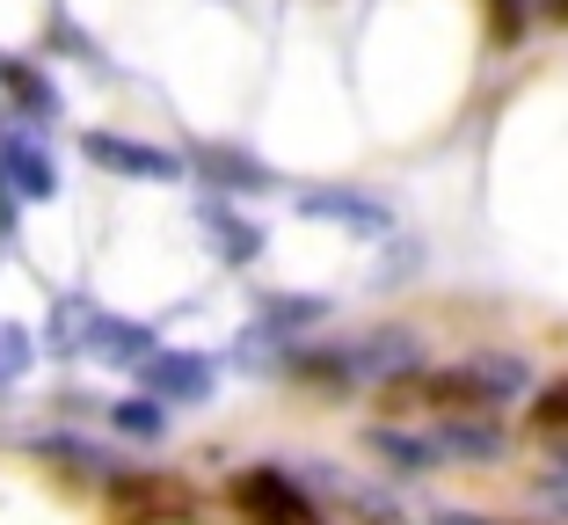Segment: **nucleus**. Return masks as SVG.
I'll use <instances>...</instances> for the list:
<instances>
[{"mask_svg": "<svg viewBox=\"0 0 568 525\" xmlns=\"http://www.w3.org/2000/svg\"><path fill=\"white\" fill-rule=\"evenodd\" d=\"M386 394H394V408H452V416H481V408L525 394V365H518V357H467V365H445V373L408 365V373L386 380Z\"/></svg>", "mask_w": 568, "mask_h": 525, "instance_id": "nucleus-1", "label": "nucleus"}, {"mask_svg": "<svg viewBox=\"0 0 568 525\" xmlns=\"http://www.w3.org/2000/svg\"><path fill=\"white\" fill-rule=\"evenodd\" d=\"M372 453L379 460H394V467H402V475H423V467H445V460H496L503 453V424L496 416H452V424H437V431H379L372 424Z\"/></svg>", "mask_w": 568, "mask_h": 525, "instance_id": "nucleus-2", "label": "nucleus"}, {"mask_svg": "<svg viewBox=\"0 0 568 525\" xmlns=\"http://www.w3.org/2000/svg\"><path fill=\"white\" fill-rule=\"evenodd\" d=\"M51 343H59V351H81V357H110V365H139V357L153 351V336L139 322H118V314L81 306V300H67L51 314Z\"/></svg>", "mask_w": 568, "mask_h": 525, "instance_id": "nucleus-3", "label": "nucleus"}, {"mask_svg": "<svg viewBox=\"0 0 568 525\" xmlns=\"http://www.w3.org/2000/svg\"><path fill=\"white\" fill-rule=\"evenodd\" d=\"M81 147H88L95 169L132 175V183H175V175H183V161H175L168 147H146V139H124V132H88Z\"/></svg>", "mask_w": 568, "mask_h": 525, "instance_id": "nucleus-4", "label": "nucleus"}, {"mask_svg": "<svg viewBox=\"0 0 568 525\" xmlns=\"http://www.w3.org/2000/svg\"><path fill=\"white\" fill-rule=\"evenodd\" d=\"M234 496H241V511H248V518H263V525H321L314 504H306V489H300L292 475H277V467H255V475H241Z\"/></svg>", "mask_w": 568, "mask_h": 525, "instance_id": "nucleus-5", "label": "nucleus"}, {"mask_svg": "<svg viewBox=\"0 0 568 525\" xmlns=\"http://www.w3.org/2000/svg\"><path fill=\"white\" fill-rule=\"evenodd\" d=\"M0 190L8 198H30V204L59 198V169H51V153L30 132H0Z\"/></svg>", "mask_w": 568, "mask_h": 525, "instance_id": "nucleus-6", "label": "nucleus"}, {"mask_svg": "<svg viewBox=\"0 0 568 525\" xmlns=\"http://www.w3.org/2000/svg\"><path fill=\"white\" fill-rule=\"evenodd\" d=\"M335 365H343V380H394L416 365V336L408 329H379L365 343H335Z\"/></svg>", "mask_w": 568, "mask_h": 525, "instance_id": "nucleus-7", "label": "nucleus"}, {"mask_svg": "<svg viewBox=\"0 0 568 525\" xmlns=\"http://www.w3.org/2000/svg\"><path fill=\"white\" fill-rule=\"evenodd\" d=\"M139 373H146V387L168 394V402H204V394H212V365H204V357H183V351H146Z\"/></svg>", "mask_w": 568, "mask_h": 525, "instance_id": "nucleus-8", "label": "nucleus"}, {"mask_svg": "<svg viewBox=\"0 0 568 525\" xmlns=\"http://www.w3.org/2000/svg\"><path fill=\"white\" fill-rule=\"evenodd\" d=\"M300 212H314V220H343L351 234H386V220H394L379 198H357V190H306Z\"/></svg>", "mask_w": 568, "mask_h": 525, "instance_id": "nucleus-9", "label": "nucleus"}, {"mask_svg": "<svg viewBox=\"0 0 568 525\" xmlns=\"http://www.w3.org/2000/svg\"><path fill=\"white\" fill-rule=\"evenodd\" d=\"M197 169L212 175L219 190H263V183H270L263 161H248V153H226V147H204V153H197Z\"/></svg>", "mask_w": 568, "mask_h": 525, "instance_id": "nucleus-10", "label": "nucleus"}, {"mask_svg": "<svg viewBox=\"0 0 568 525\" xmlns=\"http://www.w3.org/2000/svg\"><path fill=\"white\" fill-rule=\"evenodd\" d=\"M204 220H212V234H219V255H226V263H248V255L263 249V241H255V226H248V220H234L226 204H212Z\"/></svg>", "mask_w": 568, "mask_h": 525, "instance_id": "nucleus-11", "label": "nucleus"}, {"mask_svg": "<svg viewBox=\"0 0 568 525\" xmlns=\"http://www.w3.org/2000/svg\"><path fill=\"white\" fill-rule=\"evenodd\" d=\"M110 416H118L124 438H161V431H168V416H161V402H153V394H132V402H118Z\"/></svg>", "mask_w": 568, "mask_h": 525, "instance_id": "nucleus-12", "label": "nucleus"}, {"mask_svg": "<svg viewBox=\"0 0 568 525\" xmlns=\"http://www.w3.org/2000/svg\"><path fill=\"white\" fill-rule=\"evenodd\" d=\"M30 373V336L16 322H0V380H22Z\"/></svg>", "mask_w": 568, "mask_h": 525, "instance_id": "nucleus-13", "label": "nucleus"}, {"mask_svg": "<svg viewBox=\"0 0 568 525\" xmlns=\"http://www.w3.org/2000/svg\"><path fill=\"white\" fill-rule=\"evenodd\" d=\"M532 496H539V504H547V511H554V518H568V460H554L547 475H539V482H532Z\"/></svg>", "mask_w": 568, "mask_h": 525, "instance_id": "nucleus-14", "label": "nucleus"}, {"mask_svg": "<svg viewBox=\"0 0 568 525\" xmlns=\"http://www.w3.org/2000/svg\"><path fill=\"white\" fill-rule=\"evenodd\" d=\"M314 314H321V300H270L263 306L270 329H300V322H314Z\"/></svg>", "mask_w": 568, "mask_h": 525, "instance_id": "nucleus-15", "label": "nucleus"}, {"mask_svg": "<svg viewBox=\"0 0 568 525\" xmlns=\"http://www.w3.org/2000/svg\"><path fill=\"white\" fill-rule=\"evenodd\" d=\"M539 424H547V431H568V380L539 394Z\"/></svg>", "mask_w": 568, "mask_h": 525, "instance_id": "nucleus-16", "label": "nucleus"}, {"mask_svg": "<svg viewBox=\"0 0 568 525\" xmlns=\"http://www.w3.org/2000/svg\"><path fill=\"white\" fill-rule=\"evenodd\" d=\"M430 525H488V518H474V511H437Z\"/></svg>", "mask_w": 568, "mask_h": 525, "instance_id": "nucleus-17", "label": "nucleus"}, {"mask_svg": "<svg viewBox=\"0 0 568 525\" xmlns=\"http://www.w3.org/2000/svg\"><path fill=\"white\" fill-rule=\"evenodd\" d=\"M539 16H554V22H568V0H539Z\"/></svg>", "mask_w": 568, "mask_h": 525, "instance_id": "nucleus-18", "label": "nucleus"}]
</instances>
